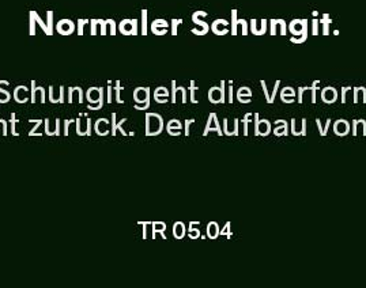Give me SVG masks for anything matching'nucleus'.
<instances>
[{"label": "nucleus", "mask_w": 366, "mask_h": 288, "mask_svg": "<svg viewBox=\"0 0 366 288\" xmlns=\"http://www.w3.org/2000/svg\"><path fill=\"white\" fill-rule=\"evenodd\" d=\"M281 97H296V91L292 87L282 88Z\"/></svg>", "instance_id": "nucleus-29"}, {"label": "nucleus", "mask_w": 366, "mask_h": 288, "mask_svg": "<svg viewBox=\"0 0 366 288\" xmlns=\"http://www.w3.org/2000/svg\"><path fill=\"white\" fill-rule=\"evenodd\" d=\"M164 130V118L158 113H147L146 115V135L157 136Z\"/></svg>", "instance_id": "nucleus-1"}, {"label": "nucleus", "mask_w": 366, "mask_h": 288, "mask_svg": "<svg viewBox=\"0 0 366 288\" xmlns=\"http://www.w3.org/2000/svg\"><path fill=\"white\" fill-rule=\"evenodd\" d=\"M75 91L78 93V103H84V91L81 87H75Z\"/></svg>", "instance_id": "nucleus-40"}, {"label": "nucleus", "mask_w": 366, "mask_h": 288, "mask_svg": "<svg viewBox=\"0 0 366 288\" xmlns=\"http://www.w3.org/2000/svg\"><path fill=\"white\" fill-rule=\"evenodd\" d=\"M209 100L212 103H224L225 102V82H221V86H214L210 88Z\"/></svg>", "instance_id": "nucleus-3"}, {"label": "nucleus", "mask_w": 366, "mask_h": 288, "mask_svg": "<svg viewBox=\"0 0 366 288\" xmlns=\"http://www.w3.org/2000/svg\"><path fill=\"white\" fill-rule=\"evenodd\" d=\"M72 96H74V87H70L69 88V103H72Z\"/></svg>", "instance_id": "nucleus-52"}, {"label": "nucleus", "mask_w": 366, "mask_h": 288, "mask_svg": "<svg viewBox=\"0 0 366 288\" xmlns=\"http://www.w3.org/2000/svg\"><path fill=\"white\" fill-rule=\"evenodd\" d=\"M219 235H226L227 238H232V232H230V222H227L225 225V227L221 230Z\"/></svg>", "instance_id": "nucleus-36"}, {"label": "nucleus", "mask_w": 366, "mask_h": 288, "mask_svg": "<svg viewBox=\"0 0 366 288\" xmlns=\"http://www.w3.org/2000/svg\"><path fill=\"white\" fill-rule=\"evenodd\" d=\"M227 102L233 103V82H229V91H227Z\"/></svg>", "instance_id": "nucleus-37"}, {"label": "nucleus", "mask_w": 366, "mask_h": 288, "mask_svg": "<svg viewBox=\"0 0 366 288\" xmlns=\"http://www.w3.org/2000/svg\"><path fill=\"white\" fill-rule=\"evenodd\" d=\"M102 106H104V102H99L97 105H92V103H89V105H87V109H90V110H99Z\"/></svg>", "instance_id": "nucleus-44"}, {"label": "nucleus", "mask_w": 366, "mask_h": 288, "mask_svg": "<svg viewBox=\"0 0 366 288\" xmlns=\"http://www.w3.org/2000/svg\"><path fill=\"white\" fill-rule=\"evenodd\" d=\"M282 101L285 103H292V102H295V97H282Z\"/></svg>", "instance_id": "nucleus-51"}, {"label": "nucleus", "mask_w": 366, "mask_h": 288, "mask_svg": "<svg viewBox=\"0 0 366 288\" xmlns=\"http://www.w3.org/2000/svg\"><path fill=\"white\" fill-rule=\"evenodd\" d=\"M18 123V120H16V117H15V113H11V120H10V127H11V135H14V136H18V133H16V130H15V124Z\"/></svg>", "instance_id": "nucleus-35"}, {"label": "nucleus", "mask_w": 366, "mask_h": 288, "mask_svg": "<svg viewBox=\"0 0 366 288\" xmlns=\"http://www.w3.org/2000/svg\"><path fill=\"white\" fill-rule=\"evenodd\" d=\"M199 225V222H191L189 223V234H188V237L191 238V240H197V238H200V230L199 229H195V226H197Z\"/></svg>", "instance_id": "nucleus-23"}, {"label": "nucleus", "mask_w": 366, "mask_h": 288, "mask_svg": "<svg viewBox=\"0 0 366 288\" xmlns=\"http://www.w3.org/2000/svg\"><path fill=\"white\" fill-rule=\"evenodd\" d=\"M45 135H49V136H59L60 135V120L57 118L56 124H55V130H52L51 128V124H49V120L46 118L45 120Z\"/></svg>", "instance_id": "nucleus-22"}, {"label": "nucleus", "mask_w": 366, "mask_h": 288, "mask_svg": "<svg viewBox=\"0 0 366 288\" xmlns=\"http://www.w3.org/2000/svg\"><path fill=\"white\" fill-rule=\"evenodd\" d=\"M292 133L295 136H305L307 135V118L301 120V125L297 124L296 118H292Z\"/></svg>", "instance_id": "nucleus-9"}, {"label": "nucleus", "mask_w": 366, "mask_h": 288, "mask_svg": "<svg viewBox=\"0 0 366 288\" xmlns=\"http://www.w3.org/2000/svg\"><path fill=\"white\" fill-rule=\"evenodd\" d=\"M322 100L325 103L331 105L338 100V91L334 87L328 86L322 90Z\"/></svg>", "instance_id": "nucleus-8"}, {"label": "nucleus", "mask_w": 366, "mask_h": 288, "mask_svg": "<svg viewBox=\"0 0 366 288\" xmlns=\"http://www.w3.org/2000/svg\"><path fill=\"white\" fill-rule=\"evenodd\" d=\"M350 90V87H342V103H346L347 101V91Z\"/></svg>", "instance_id": "nucleus-39"}, {"label": "nucleus", "mask_w": 366, "mask_h": 288, "mask_svg": "<svg viewBox=\"0 0 366 288\" xmlns=\"http://www.w3.org/2000/svg\"><path fill=\"white\" fill-rule=\"evenodd\" d=\"M123 87L120 86V81H116V87H114V93H116V101L119 103H124V101L120 98V93H122Z\"/></svg>", "instance_id": "nucleus-30"}, {"label": "nucleus", "mask_w": 366, "mask_h": 288, "mask_svg": "<svg viewBox=\"0 0 366 288\" xmlns=\"http://www.w3.org/2000/svg\"><path fill=\"white\" fill-rule=\"evenodd\" d=\"M134 100L139 105L150 101V88L149 87H138L134 93Z\"/></svg>", "instance_id": "nucleus-7"}, {"label": "nucleus", "mask_w": 366, "mask_h": 288, "mask_svg": "<svg viewBox=\"0 0 366 288\" xmlns=\"http://www.w3.org/2000/svg\"><path fill=\"white\" fill-rule=\"evenodd\" d=\"M334 132L338 136H346L350 132V123L345 118H339L334 124Z\"/></svg>", "instance_id": "nucleus-6"}, {"label": "nucleus", "mask_w": 366, "mask_h": 288, "mask_svg": "<svg viewBox=\"0 0 366 288\" xmlns=\"http://www.w3.org/2000/svg\"><path fill=\"white\" fill-rule=\"evenodd\" d=\"M152 227H153V234H152L153 238L157 237V234H161V237H162L164 240H167V235L164 234L165 230H167V225H165L164 222H153V223H152Z\"/></svg>", "instance_id": "nucleus-16"}, {"label": "nucleus", "mask_w": 366, "mask_h": 288, "mask_svg": "<svg viewBox=\"0 0 366 288\" xmlns=\"http://www.w3.org/2000/svg\"><path fill=\"white\" fill-rule=\"evenodd\" d=\"M41 94V103H45V90L44 87H36V82L31 81V103H36V96Z\"/></svg>", "instance_id": "nucleus-19"}, {"label": "nucleus", "mask_w": 366, "mask_h": 288, "mask_svg": "<svg viewBox=\"0 0 366 288\" xmlns=\"http://www.w3.org/2000/svg\"><path fill=\"white\" fill-rule=\"evenodd\" d=\"M124 123H127V118H122L119 123H117V125H116V130H120V133L123 135V136H127V132L123 130V124Z\"/></svg>", "instance_id": "nucleus-33"}, {"label": "nucleus", "mask_w": 366, "mask_h": 288, "mask_svg": "<svg viewBox=\"0 0 366 288\" xmlns=\"http://www.w3.org/2000/svg\"><path fill=\"white\" fill-rule=\"evenodd\" d=\"M237 97H252V90L249 87H241L237 91Z\"/></svg>", "instance_id": "nucleus-28"}, {"label": "nucleus", "mask_w": 366, "mask_h": 288, "mask_svg": "<svg viewBox=\"0 0 366 288\" xmlns=\"http://www.w3.org/2000/svg\"><path fill=\"white\" fill-rule=\"evenodd\" d=\"M358 94H360V87L354 88V103H358Z\"/></svg>", "instance_id": "nucleus-48"}, {"label": "nucleus", "mask_w": 366, "mask_h": 288, "mask_svg": "<svg viewBox=\"0 0 366 288\" xmlns=\"http://www.w3.org/2000/svg\"><path fill=\"white\" fill-rule=\"evenodd\" d=\"M237 98H239V101L241 102V103H249L252 97H237Z\"/></svg>", "instance_id": "nucleus-50"}, {"label": "nucleus", "mask_w": 366, "mask_h": 288, "mask_svg": "<svg viewBox=\"0 0 366 288\" xmlns=\"http://www.w3.org/2000/svg\"><path fill=\"white\" fill-rule=\"evenodd\" d=\"M362 128V136H366V121L365 120H357V128Z\"/></svg>", "instance_id": "nucleus-38"}, {"label": "nucleus", "mask_w": 366, "mask_h": 288, "mask_svg": "<svg viewBox=\"0 0 366 288\" xmlns=\"http://www.w3.org/2000/svg\"><path fill=\"white\" fill-rule=\"evenodd\" d=\"M138 225L143 227V235L142 237L146 240L147 238V227L152 226V222H138Z\"/></svg>", "instance_id": "nucleus-34"}, {"label": "nucleus", "mask_w": 366, "mask_h": 288, "mask_svg": "<svg viewBox=\"0 0 366 288\" xmlns=\"http://www.w3.org/2000/svg\"><path fill=\"white\" fill-rule=\"evenodd\" d=\"M219 225L217 223V222H210L209 225H207V235H209V238H212V240H215V238H218L219 237Z\"/></svg>", "instance_id": "nucleus-21"}, {"label": "nucleus", "mask_w": 366, "mask_h": 288, "mask_svg": "<svg viewBox=\"0 0 366 288\" xmlns=\"http://www.w3.org/2000/svg\"><path fill=\"white\" fill-rule=\"evenodd\" d=\"M86 98L92 105H97L104 101V88L102 87H90L86 93Z\"/></svg>", "instance_id": "nucleus-5"}, {"label": "nucleus", "mask_w": 366, "mask_h": 288, "mask_svg": "<svg viewBox=\"0 0 366 288\" xmlns=\"http://www.w3.org/2000/svg\"><path fill=\"white\" fill-rule=\"evenodd\" d=\"M71 123H75V118H71V120H66L64 121V136L69 135V127H70Z\"/></svg>", "instance_id": "nucleus-42"}, {"label": "nucleus", "mask_w": 366, "mask_h": 288, "mask_svg": "<svg viewBox=\"0 0 366 288\" xmlns=\"http://www.w3.org/2000/svg\"><path fill=\"white\" fill-rule=\"evenodd\" d=\"M26 91H28V87H16L14 91L15 101L19 102V103H25V102H28V97H26V96H24Z\"/></svg>", "instance_id": "nucleus-18"}, {"label": "nucleus", "mask_w": 366, "mask_h": 288, "mask_svg": "<svg viewBox=\"0 0 366 288\" xmlns=\"http://www.w3.org/2000/svg\"><path fill=\"white\" fill-rule=\"evenodd\" d=\"M197 87L195 86V82L192 81V82H191V87H189V91H191V102H192V103H195V105L199 103V101L197 100V97H195V91H197Z\"/></svg>", "instance_id": "nucleus-32"}, {"label": "nucleus", "mask_w": 366, "mask_h": 288, "mask_svg": "<svg viewBox=\"0 0 366 288\" xmlns=\"http://www.w3.org/2000/svg\"><path fill=\"white\" fill-rule=\"evenodd\" d=\"M275 124H277V127L274 130V135L275 136H287V123H286V120H277Z\"/></svg>", "instance_id": "nucleus-17"}, {"label": "nucleus", "mask_w": 366, "mask_h": 288, "mask_svg": "<svg viewBox=\"0 0 366 288\" xmlns=\"http://www.w3.org/2000/svg\"><path fill=\"white\" fill-rule=\"evenodd\" d=\"M182 128H183L182 123L174 118V120H170L169 123H168L167 130H168V133L172 135V136H180V130H182Z\"/></svg>", "instance_id": "nucleus-13"}, {"label": "nucleus", "mask_w": 366, "mask_h": 288, "mask_svg": "<svg viewBox=\"0 0 366 288\" xmlns=\"http://www.w3.org/2000/svg\"><path fill=\"white\" fill-rule=\"evenodd\" d=\"M316 123H317V128H319V133H320V136H325V135H327V132L330 130V124H331L332 121H331V118H328V120H327V123H325V127H323V124H322V120H320V118H317V120H316Z\"/></svg>", "instance_id": "nucleus-24"}, {"label": "nucleus", "mask_w": 366, "mask_h": 288, "mask_svg": "<svg viewBox=\"0 0 366 288\" xmlns=\"http://www.w3.org/2000/svg\"><path fill=\"white\" fill-rule=\"evenodd\" d=\"M57 100L59 103H64V87H60V97Z\"/></svg>", "instance_id": "nucleus-46"}, {"label": "nucleus", "mask_w": 366, "mask_h": 288, "mask_svg": "<svg viewBox=\"0 0 366 288\" xmlns=\"http://www.w3.org/2000/svg\"><path fill=\"white\" fill-rule=\"evenodd\" d=\"M361 93H362V103H366V87H361Z\"/></svg>", "instance_id": "nucleus-53"}, {"label": "nucleus", "mask_w": 366, "mask_h": 288, "mask_svg": "<svg viewBox=\"0 0 366 288\" xmlns=\"http://www.w3.org/2000/svg\"><path fill=\"white\" fill-rule=\"evenodd\" d=\"M254 135L256 136H267L271 132V123L263 118L260 120L259 113H254Z\"/></svg>", "instance_id": "nucleus-2"}, {"label": "nucleus", "mask_w": 366, "mask_h": 288, "mask_svg": "<svg viewBox=\"0 0 366 288\" xmlns=\"http://www.w3.org/2000/svg\"><path fill=\"white\" fill-rule=\"evenodd\" d=\"M168 97H169V91L167 87H158L155 90L154 98L158 103H167Z\"/></svg>", "instance_id": "nucleus-12"}, {"label": "nucleus", "mask_w": 366, "mask_h": 288, "mask_svg": "<svg viewBox=\"0 0 366 288\" xmlns=\"http://www.w3.org/2000/svg\"><path fill=\"white\" fill-rule=\"evenodd\" d=\"M280 81H277L275 82V85H274V90H272V93H271V96H269V91H268L267 85H266V82L264 81H262V86H263V91H264V96H266V100L269 101V103H274L275 101V97H277V91H278V87H280Z\"/></svg>", "instance_id": "nucleus-14"}, {"label": "nucleus", "mask_w": 366, "mask_h": 288, "mask_svg": "<svg viewBox=\"0 0 366 288\" xmlns=\"http://www.w3.org/2000/svg\"><path fill=\"white\" fill-rule=\"evenodd\" d=\"M212 130H217V133L219 136L224 135V130H221V125H219V120H218V115L217 113H210L209 118H207V124H206V128L203 130V136H207L209 132Z\"/></svg>", "instance_id": "nucleus-4"}, {"label": "nucleus", "mask_w": 366, "mask_h": 288, "mask_svg": "<svg viewBox=\"0 0 366 288\" xmlns=\"http://www.w3.org/2000/svg\"><path fill=\"white\" fill-rule=\"evenodd\" d=\"M30 123H36V127L29 132V136H43L41 133H37L39 127L43 124V120H30Z\"/></svg>", "instance_id": "nucleus-27"}, {"label": "nucleus", "mask_w": 366, "mask_h": 288, "mask_svg": "<svg viewBox=\"0 0 366 288\" xmlns=\"http://www.w3.org/2000/svg\"><path fill=\"white\" fill-rule=\"evenodd\" d=\"M185 232H187V227H185L183 222H176L173 225V235H174V238L182 240V238H184V235H185Z\"/></svg>", "instance_id": "nucleus-20"}, {"label": "nucleus", "mask_w": 366, "mask_h": 288, "mask_svg": "<svg viewBox=\"0 0 366 288\" xmlns=\"http://www.w3.org/2000/svg\"><path fill=\"white\" fill-rule=\"evenodd\" d=\"M172 88H173V93H172V103H176V101H177V94H179V93L182 94L183 103H185V102H187V90H185V87H176V82L173 81V82H172Z\"/></svg>", "instance_id": "nucleus-15"}, {"label": "nucleus", "mask_w": 366, "mask_h": 288, "mask_svg": "<svg viewBox=\"0 0 366 288\" xmlns=\"http://www.w3.org/2000/svg\"><path fill=\"white\" fill-rule=\"evenodd\" d=\"M94 130L97 132V135L99 136H107L109 135V121L108 118H99L94 124Z\"/></svg>", "instance_id": "nucleus-10"}, {"label": "nucleus", "mask_w": 366, "mask_h": 288, "mask_svg": "<svg viewBox=\"0 0 366 288\" xmlns=\"http://www.w3.org/2000/svg\"><path fill=\"white\" fill-rule=\"evenodd\" d=\"M149 106H150V101H147L146 103H142V105L137 103V105H135V109H137V110H146V109H149Z\"/></svg>", "instance_id": "nucleus-41"}, {"label": "nucleus", "mask_w": 366, "mask_h": 288, "mask_svg": "<svg viewBox=\"0 0 366 288\" xmlns=\"http://www.w3.org/2000/svg\"><path fill=\"white\" fill-rule=\"evenodd\" d=\"M358 135V128H357V120H352V136Z\"/></svg>", "instance_id": "nucleus-47"}, {"label": "nucleus", "mask_w": 366, "mask_h": 288, "mask_svg": "<svg viewBox=\"0 0 366 288\" xmlns=\"http://www.w3.org/2000/svg\"><path fill=\"white\" fill-rule=\"evenodd\" d=\"M10 85V82H7V81H0V93L6 97V100H4V103H7V102L11 100V96H10V93L7 91V90H4V87L9 86Z\"/></svg>", "instance_id": "nucleus-25"}, {"label": "nucleus", "mask_w": 366, "mask_h": 288, "mask_svg": "<svg viewBox=\"0 0 366 288\" xmlns=\"http://www.w3.org/2000/svg\"><path fill=\"white\" fill-rule=\"evenodd\" d=\"M239 118H234V125L230 127L227 118L224 120V135L227 136H237L239 135Z\"/></svg>", "instance_id": "nucleus-11"}, {"label": "nucleus", "mask_w": 366, "mask_h": 288, "mask_svg": "<svg viewBox=\"0 0 366 288\" xmlns=\"http://www.w3.org/2000/svg\"><path fill=\"white\" fill-rule=\"evenodd\" d=\"M92 135V120L87 117V124H86L85 136Z\"/></svg>", "instance_id": "nucleus-45"}, {"label": "nucleus", "mask_w": 366, "mask_h": 288, "mask_svg": "<svg viewBox=\"0 0 366 288\" xmlns=\"http://www.w3.org/2000/svg\"><path fill=\"white\" fill-rule=\"evenodd\" d=\"M109 83V82H108ZM112 87H111V83H109V86H108V103H111L112 102Z\"/></svg>", "instance_id": "nucleus-49"}, {"label": "nucleus", "mask_w": 366, "mask_h": 288, "mask_svg": "<svg viewBox=\"0 0 366 288\" xmlns=\"http://www.w3.org/2000/svg\"><path fill=\"white\" fill-rule=\"evenodd\" d=\"M191 124H195V118L185 120V123H184V135L185 136H189V127H191Z\"/></svg>", "instance_id": "nucleus-31"}, {"label": "nucleus", "mask_w": 366, "mask_h": 288, "mask_svg": "<svg viewBox=\"0 0 366 288\" xmlns=\"http://www.w3.org/2000/svg\"><path fill=\"white\" fill-rule=\"evenodd\" d=\"M252 115H254V113H245L244 118L241 120L242 124H244V135H245V136H248V125H249V123H251Z\"/></svg>", "instance_id": "nucleus-26"}, {"label": "nucleus", "mask_w": 366, "mask_h": 288, "mask_svg": "<svg viewBox=\"0 0 366 288\" xmlns=\"http://www.w3.org/2000/svg\"><path fill=\"white\" fill-rule=\"evenodd\" d=\"M116 125H117V121H116V113H112V130H111V135L116 136L117 130H116Z\"/></svg>", "instance_id": "nucleus-43"}]
</instances>
